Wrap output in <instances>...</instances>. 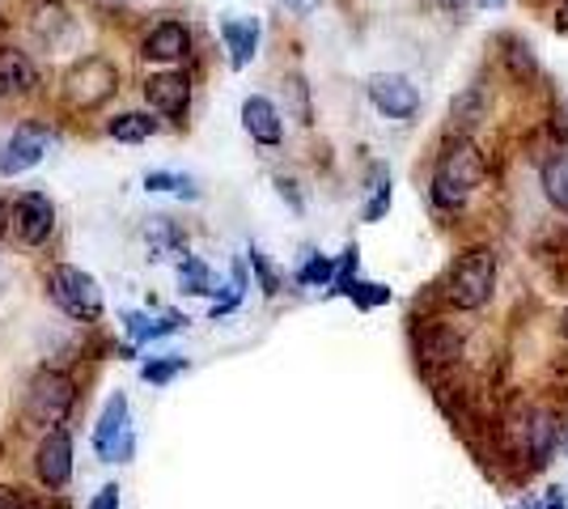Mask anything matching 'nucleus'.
Here are the masks:
<instances>
[{"label":"nucleus","instance_id":"obj_1","mask_svg":"<svg viewBox=\"0 0 568 509\" xmlns=\"http://www.w3.org/2000/svg\"><path fill=\"white\" fill-rule=\"evenodd\" d=\"M484 179H488V162H484V153H479L467 136H454L450 145L437 153V162H433V183H428V195H433V204H437V208L454 213V208H463V204L484 187Z\"/></svg>","mask_w":568,"mask_h":509},{"label":"nucleus","instance_id":"obj_2","mask_svg":"<svg viewBox=\"0 0 568 509\" xmlns=\"http://www.w3.org/2000/svg\"><path fill=\"white\" fill-rule=\"evenodd\" d=\"M493 289H497V255L488 246H475V251H463L454 259L450 276L442 285V297L454 311H484L493 302Z\"/></svg>","mask_w":568,"mask_h":509},{"label":"nucleus","instance_id":"obj_3","mask_svg":"<svg viewBox=\"0 0 568 509\" xmlns=\"http://www.w3.org/2000/svg\"><path fill=\"white\" fill-rule=\"evenodd\" d=\"M119 90V69L106 55H81L60 81V98L77 115H90L102 102H111Z\"/></svg>","mask_w":568,"mask_h":509},{"label":"nucleus","instance_id":"obj_4","mask_svg":"<svg viewBox=\"0 0 568 509\" xmlns=\"http://www.w3.org/2000/svg\"><path fill=\"white\" fill-rule=\"evenodd\" d=\"M48 297L55 302L60 315L77 318V323H98L106 311V297L98 289V281L72 264H55L48 272Z\"/></svg>","mask_w":568,"mask_h":509},{"label":"nucleus","instance_id":"obj_5","mask_svg":"<svg viewBox=\"0 0 568 509\" xmlns=\"http://www.w3.org/2000/svg\"><path fill=\"white\" fill-rule=\"evenodd\" d=\"M77 408V383H72L69 374H60V369H39L34 378H30V390H26V413L34 416L39 425H64Z\"/></svg>","mask_w":568,"mask_h":509},{"label":"nucleus","instance_id":"obj_6","mask_svg":"<svg viewBox=\"0 0 568 509\" xmlns=\"http://www.w3.org/2000/svg\"><path fill=\"white\" fill-rule=\"evenodd\" d=\"M94 450L102 462H128L136 450V429L128 420V395H111L94 425Z\"/></svg>","mask_w":568,"mask_h":509},{"label":"nucleus","instance_id":"obj_7","mask_svg":"<svg viewBox=\"0 0 568 509\" xmlns=\"http://www.w3.org/2000/svg\"><path fill=\"white\" fill-rule=\"evenodd\" d=\"M9 230L26 251L48 246V238L55 234V208L43 192H22L9 208Z\"/></svg>","mask_w":568,"mask_h":509},{"label":"nucleus","instance_id":"obj_8","mask_svg":"<svg viewBox=\"0 0 568 509\" xmlns=\"http://www.w3.org/2000/svg\"><path fill=\"white\" fill-rule=\"evenodd\" d=\"M34 476L51 492H60L72 480V434L64 425H55V429L43 434L39 450H34Z\"/></svg>","mask_w":568,"mask_h":509},{"label":"nucleus","instance_id":"obj_9","mask_svg":"<svg viewBox=\"0 0 568 509\" xmlns=\"http://www.w3.org/2000/svg\"><path fill=\"white\" fill-rule=\"evenodd\" d=\"M369 102H374L378 115L403 123L420 111V90L403 73H378V77H369Z\"/></svg>","mask_w":568,"mask_h":509},{"label":"nucleus","instance_id":"obj_10","mask_svg":"<svg viewBox=\"0 0 568 509\" xmlns=\"http://www.w3.org/2000/svg\"><path fill=\"white\" fill-rule=\"evenodd\" d=\"M144 102L166 115V120H183L191 106V77L179 73V69H162L144 81Z\"/></svg>","mask_w":568,"mask_h":509},{"label":"nucleus","instance_id":"obj_11","mask_svg":"<svg viewBox=\"0 0 568 509\" xmlns=\"http://www.w3.org/2000/svg\"><path fill=\"white\" fill-rule=\"evenodd\" d=\"M48 157V128L22 123L9 141H0V174H22Z\"/></svg>","mask_w":568,"mask_h":509},{"label":"nucleus","instance_id":"obj_12","mask_svg":"<svg viewBox=\"0 0 568 509\" xmlns=\"http://www.w3.org/2000/svg\"><path fill=\"white\" fill-rule=\"evenodd\" d=\"M141 55L144 60H153V64H179V60H187L191 55V30L183 22H174V18H166V22H158L149 34H144L141 43Z\"/></svg>","mask_w":568,"mask_h":509},{"label":"nucleus","instance_id":"obj_13","mask_svg":"<svg viewBox=\"0 0 568 509\" xmlns=\"http://www.w3.org/2000/svg\"><path fill=\"white\" fill-rule=\"evenodd\" d=\"M458 353H463L458 332H454L450 323L428 318L425 327H420V336H416V362L425 365V369H433V365H454Z\"/></svg>","mask_w":568,"mask_h":509},{"label":"nucleus","instance_id":"obj_14","mask_svg":"<svg viewBox=\"0 0 568 509\" xmlns=\"http://www.w3.org/2000/svg\"><path fill=\"white\" fill-rule=\"evenodd\" d=\"M242 128L251 132V141H260V145H267V149H276L284 141L281 106L263 94H251L242 102Z\"/></svg>","mask_w":568,"mask_h":509},{"label":"nucleus","instance_id":"obj_15","mask_svg":"<svg viewBox=\"0 0 568 509\" xmlns=\"http://www.w3.org/2000/svg\"><path fill=\"white\" fill-rule=\"evenodd\" d=\"M39 90L34 60L18 48H0V98H26Z\"/></svg>","mask_w":568,"mask_h":509},{"label":"nucleus","instance_id":"obj_16","mask_svg":"<svg viewBox=\"0 0 568 509\" xmlns=\"http://www.w3.org/2000/svg\"><path fill=\"white\" fill-rule=\"evenodd\" d=\"M521 441H526L530 467H547L556 455V441H560V420L551 413H530L521 425Z\"/></svg>","mask_w":568,"mask_h":509},{"label":"nucleus","instance_id":"obj_17","mask_svg":"<svg viewBox=\"0 0 568 509\" xmlns=\"http://www.w3.org/2000/svg\"><path fill=\"white\" fill-rule=\"evenodd\" d=\"M221 39H225V51H230V64L234 69H246L260 51V22L255 18H221Z\"/></svg>","mask_w":568,"mask_h":509},{"label":"nucleus","instance_id":"obj_18","mask_svg":"<svg viewBox=\"0 0 568 509\" xmlns=\"http://www.w3.org/2000/svg\"><path fill=\"white\" fill-rule=\"evenodd\" d=\"M488 120V94L484 85H471L450 102V136H471L479 123Z\"/></svg>","mask_w":568,"mask_h":509},{"label":"nucleus","instance_id":"obj_19","mask_svg":"<svg viewBox=\"0 0 568 509\" xmlns=\"http://www.w3.org/2000/svg\"><path fill=\"white\" fill-rule=\"evenodd\" d=\"M30 34H34L43 48H60V39L69 34V9L55 4V0L34 4V13H30Z\"/></svg>","mask_w":568,"mask_h":509},{"label":"nucleus","instance_id":"obj_20","mask_svg":"<svg viewBox=\"0 0 568 509\" xmlns=\"http://www.w3.org/2000/svg\"><path fill=\"white\" fill-rule=\"evenodd\" d=\"M179 327H187V318L183 315H162V318H149L141 315V311H123V332H128V339L132 344H149V339H162L170 336V332H179Z\"/></svg>","mask_w":568,"mask_h":509},{"label":"nucleus","instance_id":"obj_21","mask_svg":"<svg viewBox=\"0 0 568 509\" xmlns=\"http://www.w3.org/2000/svg\"><path fill=\"white\" fill-rule=\"evenodd\" d=\"M106 132H111V141H119V145H141V141H149L158 132V120L144 115V111H123V115H115V120L106 123Z\"/></svg>","mask_w":568,"mask_h":509},{"label":"nucleus","instance_id":"obj_22","mask_svg":"<svg viewBox=\"0 0 568 509\" xmlns=\"http://www.w3.org/2000/svg\"><path fill=\"white\" fill-rule=\"evenodd\" d=\"M539 174H544L547 200L556 204V213H565V217H568V157H565V153H551Z\"/></svg>","mask_w":568,"mask_h":509},{"label":"nucleus","instance_id":"obj_23","mask_svg":"<svg viewBox=\"0 0 568 509\" xmlns=\"http://www.w3.org/2000/svg\"><path fill=\"white\" fill-rule=\"evenodd\" d=\"M179 285H183V293L204 297V293H216V276H213V267L204 264V259L183 255V259H179Z\"/></svg>","mask_w":568,"mask_h":509},{"label":"nucleus","instance_id":"obj_24","mask_svg":"<svg viewBox=\"0 0 568 509\" xmlns=\"http://www.w3.org/2000/svg\"><path fill=\"white\" fill-rule=\"evenodd\" d=\"M149 246H153V259H166V255H183V234L170 225L166 217H149Z\"/></svg>","mask_w":568,"mask_h":509},{"label":"nucleus","instance_id":"obj_25","mask_svg":"<svg viewBox=\"0 0 568 509\" xmlns=\"http://www.w3.org/2000/svg\"><path fill=\"white\" fill-rule=\"evenodd\" d=\"M144 187H149V192L183 195V200H200L195 179H187V174H174V170H149V174H144Z\"/></svg>","mask_w":568,"mask_h":509},{"label":"nucleus","instance_id":"obj_26","mask_svg":"<svg viewBox=\"0 0 568 509\" xmlns=\"http://www.w3.org/2000/svg\"><path fill=\"white\" fill-rule=\"evenodd\" d=\"M390 208V174L382 166H374V179H369V204L361 208V221H382Z\"/></svg>","mask_w":568,"mask_h":509},{"label":"nucleus","instance_id":"obj_27","mask_svg":"<svg viewBox=\"0 0 568 509\" xmlns=\"http://www.w3.org/2000/svg\"><path fill=\"white\" fill-rule=\"evenodd\" d=\"M505 64H509V73L518 77V81H535L539 77V60H535V51L518 43V39H505Z\"/></svg>","mask_w":568,"mask_h":509},{"label":"nucleus","instance_id":"obj_28","mask_svg":"<svg viewBox=\"0 0 568 509\" xmlns=\"http://www.w3.org/2000/svg\"><path fill=\"white\" fill-rule=\"evenodd\" d=\"M335 276V259L332 255H310L306 264H302V272H297V285H306V289H323V285H332Z\"/></svg>","mask_w":568,"mask_h":509},{"label":"nucleus","instance_id":"obj_29","mask_svg":"<svg viewBox=\"0 0 568 509\" xmlns=\"http://www.w3.org/2000/svg\"><path fill=\"white\" fill-rule=\"evenodd\" d=\"M344 297H353L356 311H374V306H386V302H390V289H386V285H374V281H353V289L344 293Z\"/></svg>","mask_w":568,"mask_h":509},{"label":"nucleus","instance_id":"obj_30","mask_svg":"<svg viewBox=\"0 0 568 509\" xmlns=\"http://www.w3.org/2000/svg\"><path fill=\"white\" fill-rule=\"evenodd\" d=\"M356 267H361V251H356V246H348V251H344V259L335 264V276H332V293H335V297H344V293L353 289Z\"/></svg>","mask_w":568,"mask_h":509},{"label":"nucleus","instance_id":"obj_31","mask_svg":"<svg viewBox=\"0 0 568 509\" xmlns=\"http://www.w3.org/2000/svg\"><path fill=\"white\" fill-rule=\"evenodd\" d=\"M187 369V362L183 357H162V362H149L141 369V378L144 383H153V387H162V383H170V378H179Z\"/></svg>","mask_w":568,"mask_h":509},{"label":"nucleus","instance_id":"obj_32","mask_svg":"<svg viewBox=\"0 0 568 509\" xmlns=\"http://www.w3.org/2000/svg\"><path fill=\"white\" fill-rule=\"evenodd\" d=\"M246 259H251V267H255V276H260L263 297H276V293H281V276H276V272H272V264L263 259V251H255V246H251V251H246Z\"/></svg>","mask_w":568,"mask_h":509},{"label":"nucleus","instance_id":"obj_33","mask_svg":"<svg viewBox=\"0 0 568 509\" xmlns=\"http://www.w3.org/2000/svg\"><path fill=\"white\" fill-rule=\"evenodd\" d=\"M288 98H293V111H297V123H314V111H310V90L302 77H288Z\"/></svg>","mask_w":568,"mask_h":509},{"label":"nucleus","instance_id":"obj_34","mask_svg":"<svg viewBox=\"0 0 568 509\" xmlns=\"http://www.w3.org/2000/svg\"><path fill=\"white\" fill-rule=\"evenodd\" d=\"M90 509H119V485H106V488H102L94 501H90Z\"/></svg>","mask_w":568,"mask_h":509},{"label":"nucleus","instance_id":"obj_35","mask_svg":"<svg viewBox=\"0 0 568 509\" xmlns=\"http://www.w3.org/2000/svg\"><path fill=\"white\" fill-rule=\"evenodd\" d=\"M276 187H281V195L293 204V208H297V213L306 208V204H302V195H297V183H293V179H276Z\"/></svg>","mask_w":568,"mask_h":509},{"label":"nucleus","instance_id":"obj_36","mask_svg":"<svg viewBox=\"0 0 568 509\" xmlns=\"http://www.w3.org/2000/svg\"><path fill=\"white\" fill-rule=\"evenodd\" d=\"M318 4H323V0H284V9H288V13H297V18H306V13H314Z\"/></svg>","mask_w":568,"mask_h":509},{"label":"nucleus","instance_id":"obj_37","mask_svg":"<svg viewBox=\"0 0 568 509\" xmlns=\"http://www.w3.org/2000/svg\"><path fill=\"white\" fill-rule=\"evenodd\" d=\"M437 4H442V9H446V13H454V18H463V13H467V9H471L475 0H437Z\"/></svg>","mask_w":568,"mask_h":509},{"label":"nucleus","instance_id":"obj_38","mask_svg":"<svg viewBox=\"0 0 568 509\" xmlns=\"http://www.w3.org/2000/svg\"><path fill=\"white\" fill-rule=\"evenodd\" d=\"M18 501H22V497H18L13 488H9V485H0V509H18Z\"/></svg>","mask_w":568,"mask_h":509},{"label":"nucleus","instance_id":"obj_39","mask_svg":"<svg viewBox=\"0 0 568 509\" xmlns=\"http://www.w3.org/2000/svg\"><path fill=\"white\" fill-rule=\"evenodd\" d=\"M547 509H568L565 506V492H560V488H547V501H544Z\"/></svg>","mask_w":568,"mask_h":509},{"label":"nucleus","instance_id":"obj_40","mask_svg":"<svg viewBox=\"0 0 568 509\" xmlns=\"http://www.w3.org/2000/svg\"><path fill=\"white\" fill-rule=\"evenodd\" d=\"M4 234H9V204L0 200V238H4Z\"/></svg>","mask_w":568,"mask_h":509},{"label":"nucleus","instance_id":"obj_41","mask_svg":"<svg viewBox=\"0 0 568 509\" xmlns=\"http://www.w3.org/2000/svg\"><path fill=\"white\" fill-rule=\"evenodd\" d=\"M18 509H48L43 501H18Z\"/></svg>","mask_w":568,"mask_h":509},{"label":"nucleus","instance_id":"obj_42","mask_svg":"<svg viewBox=\"0 0 568 509\" xmlns=\"http://www.w3.org/2000/svg\"><path fill=\"white\" fill-rule=\"evenodd\" d=\"M509 509H539L535 501H521V506H509Z\"/></svg>","mask_w":568,"mask_h":509},{"label":"nucleus","instance_id":"obj_43","mask_svg":"<svg viewBox=\"0 0 568 509\" xmlns=\"http://www.w3.org/2000/svg\"><path fill=\"white\" fill-rule=\"evenodd\" d=\"M560 332H565V339H568V311H565V318H560Z\"/></svg>","mask_w":568,"mask_h":509},{"label":"nucleus","instance_id":"obj_44","mask_svg":"<svg viewBox=\"0 0 568 509\" xmlns=\"http://www.w3.org/2000/svg\"><path fill=\"white\" fill-rule=\"evenodd\" d=\"M560 4H565V13H568V0H560Z\"/></svg>","mask_w":568,"mask_h":509}]
</instances>
